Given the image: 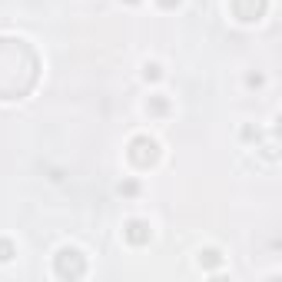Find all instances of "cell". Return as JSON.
Listing matches in <instances>:
<instances>
[{
	"label": "cell",
	"instance_id": "1",
	"mask_svg": "<svg viewBox=\"0 0 282 282\" xmlns=\"http://www.w3.org/2000/svg\"><path fill=\"white\" fill-rule=\"evenodd\" d=\"M139 229H143V223H129V239H133V242L146 239V233H139Z\"/></svg>",
	"mask_w": 282,
	"mask_h": 282
},
{
	"label": "cell",
	"instance_id": "2",
	"mask_svg": "<svg viewBox=\"0 0 282 282\" xmlns=\"http://www.w3.org/2000/svg\"><path fill=\"white\" fill-rule=\"evenodd\" d=\"M163 7H173V4H179V0H160Z\"/></svg>",
	"mask_w": 282,
	"mask_h": 282
}]
</instances>
